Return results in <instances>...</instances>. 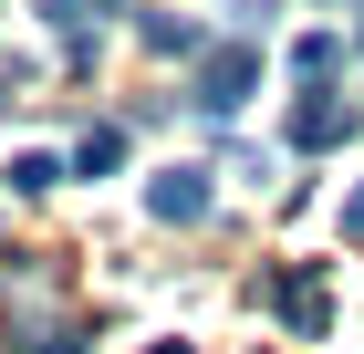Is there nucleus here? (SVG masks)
<instances>
[{
	"mask_svg": "<svg viewBox=\"0 0 364 354\" xmlns=\"http://www.w3.org/2000/svg\"><path fill=\"white\" fill-rule=\"evenodd\" d=\"M250 83H260V42H219V53H198L188 105H198V115H240V105H250Z\"/></svg>",
	"mask_w": 364,
	"mask_h": 354,
	"instance_id": "obj_1",
	"label": "nucleus"
},
{
	"mask_svg": "<svg viewBox=\"0 0 364 354\" xmlns=\"http://www.w3.org/2000/svg\"><path fill=\"white\" fill-rule=\"evenodd\" d=\"M271 313H281L291 333H323V323H333V302H323V271H312V261H291V271L271 281Z\"/></svg>",
	"mask_w": 364,
	"mask_h": 354,
	"instance_id": "obj_2",
	"label": "nucleus"
},
{
	"mask_svg": "<svg viewBox=\"0 0 364 354\" xmlns=\"http://www.w3.org/2000/svg\"><path fill=\"white\" fill-rule=\"evenodd\" d=\"M146 209L167 219V229H188V219H208V167H167V177L146 188Z\"/></svg>",
	"mask_w": 364,
	"mask_h": 354,
	"instance_id": "obj_3",
	"label": "nucleus"
},
{
	"mask_svg": "<svg viewBox=\"0 0 364 354\" xmlns=\"http://www.w3.org/2000/svg\"><path fill=\"white\" fill-rule=\"evenodd\" d=\"M343 136H354V105H333V94L312 83L302 105H291V146H343Z\"/></svg>",
	"mask_w": 364,
	"mask_h": 354,
	"instance_id": "obj_4",
	"label": "nucleus"
},
{
	"mask_svg": "<svg viewBox=\"0 0 364 354\" xmlns=\"http://www.w3.org/2000/svg\"><path fill=\"white\" fill-rule=\"evenodd\" d=\"M73 167H84V177H114V167H125V125H84Z\"/></svg>",
	"mask_w": 364,
	"mask_h": 354,
	"instance_id": "obj_5",
	"label": "nucleus"
},
{
	"mask_svg": "<svg viewBox=\"0 0 364 354\" xmlns=\"http://www.w3.org/2000/svg\"><path fill=\"white\" fill-rule=\"evenodd\" d=\"M333 63H343L333 31H302V42H291V73H302V83H333Z\"/></svg>",
	"mask_w": 364,
	"mask_h": 354,
	"instance_id": "obj_6",
	"label": "nucleus"
},
{
	"mask_svg": "<svg viewBox=\"0 0 364 354\" xmlns=\"http://www.w3.org/2000/svg\"><path fill=\"white\" fill-rule=\"evenodd\" d=\"M53 177H63V157H42V146H31V157H11V188H21V198H42Z\"/></svg>",
	"mask_w": 364,
	"mask_h": 354,
	"instance_id": "obj_7",
	"label": "nucleus"
},
{
	"mask_svg": "<svg viewBox=\"0 0 364 354\" xmlns=\"http://www.w3.org/2000/svg\"><path fill=\"white\" fill-rule=\"evenodd\" d=\"M42 11H53V31H63V42H73V31H84L94 11H125V0H42Z\"/></svg>",
	"mask_w": 364,
	"mask_h": 354,
	"instance_id": "obj_8",
	"label": "nucleus"
},
{
	"mask_svg": "<svg viewBox=\"0 0 364 354\" xmlns=\"http://www.w3.org/2000/svg\"><path fill=\"white\" fill-rule=\"evenodd\" d=\"M343 229H354V240H364V188H354V198H343Z\"/></svg>",
	"mask_w": 364,
	"mask_h": 354,
	"instance_id": "obj_9",
	"label": "nucleus"
}]
</instances>
